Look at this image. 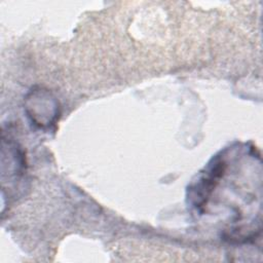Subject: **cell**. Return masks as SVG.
<instances>
[{
  "mask_svg": "<svg viewBox=\"0 0 263 263\" xmlns=\"http://www.w3.org/2000/svg\"><path fill=\"white\" fill-rule=\"evenodd\" d=\"M27 112L32 121L40 127L50 126L57 121L59 115L58 102L50 93L36 90L27 100Z\"/></svg>",
  "mask_w": 263,
  "mask_h": 263,
  "instance_id": "cell-1",
  "label": "cell"
}]
</instances>
